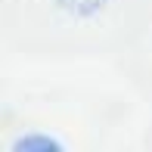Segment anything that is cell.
<instances>
[{"label":"cell","mask_w":152,"mask_h":152,"mask_svg":"<svg viewBox=\"0 0 152 152\" xmlns=\"http://www.w3.org/2000/svg\"><path fill=\"white\" fill-rule=\"evenodd\" d=\"M16 149H25V152L28 149H44V152H50V149H59V146L53 140H44V137H31V140H19Z\"/></svg>","instance_id":"cell-2"},{"label":"cell","mask_w":152,"mask_h":152,"mask_svg":"<svg viewBox=\"0 0 152 152\" xmlns=\"http://www.w3.org/2000/svg\"><path fill=\"white\" fill-rule=\"evenodd\" d=\"M56 3H59L65 12H72V16L87 19V16H96V12L106 6V0H56Z\"/></svg>","instance_id":"cell-1"}]
</instances>
